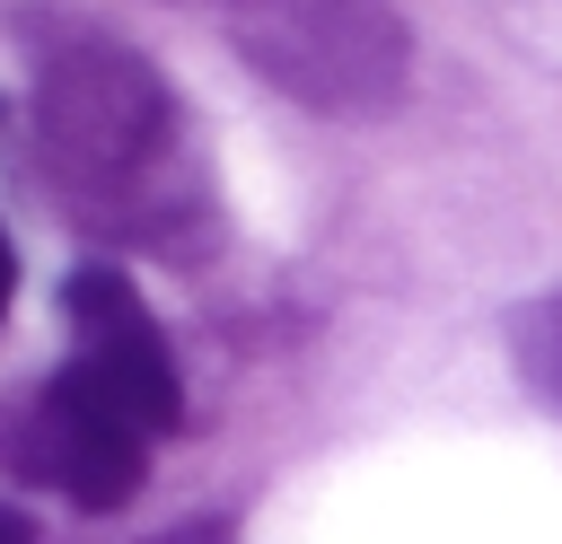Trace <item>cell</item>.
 I'll return each mask as SVG.
<instances>
[{
	"label": "cell",
	"mask_w": 562,
	"mask_h": 544,
	"mask_svg": "<svg viewBox=\"0 0 562 544\" xmlns=\"http://www.w3.org/2000/svg\"><path fill=\"white\" fill-rule=\"evenodd\" d=\"M35 149L79 228L176 254L202 219V184L184 158V105L149 53L123 35H53L35 61Z\"/></svg>",
	"instance_id": "6da1fadb"
},
{
	"label": "cell",
	"mask_w": 562,
	"mask_h": 544,
	"mask_svg": "<svg viewBox=\"0 0 562 544\" xmlns=\"http://www.w3.org/2000/svg\"><path fill=\"white\" fill-rule=\"evenodd\" d=\"M228 44L307 114H395L413 88V26L386 0H228Z\"/></svg>",
	"instance_id": "7a4b0ae2"
},
{
	"label": "cell",
	"mask_w": 562,
	"mask_h": 544,
	"mask_svg": "<svg viewBox=\"0 0 562 544\" xmlns=\"http://www.w3.org/2000/svg\"><path fill=\"white\" fill-rule=\"evenodd\" d=\"M0 465L79 509H123L149 483V439L105 395H88L70 369H53L44 386L0 404Z\"/></svg>",
	"instance_id": "3957f363"
},
{
	"label": "cell",
	"mask_w": 562,
	"mask_h": 544,
	"mask_svg": "<svg viewBox=\"0 0 562 544\" xmlns=\"http://www.w3.org/2000/svg\"><path fill=\"white\" fill-rule=\"evenodd\" d=\"M61 316H70V377L88 395H105L140 439H167L184 430V377H176V351L158 333V316L140 307V290L114 272V263H79L70 290H61Z\"/></svg>",
	"instance_id": "277c9868"
},
{
	"label": "cell",
	"mask_w": 562,
	"mask_h": 544,
	"mask_svg": "<svg viewBox=\"0 0 562 544\" xmlns=\"http://www.w3.org/2000/svg\"><path fill=\"white\" fill-rule=\"evenodd\" d=\"M509 369L544 412H562V290L509 307Z\"/></svg>",
	"instance_id": "5b68a950"
},
{
	"label": "cell",
	"mask_w": 562,
	"mask_h": 544,
	"mask_svg": "<svg viewBox=\"0 0 562 544\" xmlns=\"http://www.w3.org/2000/svg\"><path fill=\"white\" fill-rule=\"evenodd\" d=\"M158 544H237V518H184V526H167Z\"/></svg>",
	"instance_id": "8992f818"
},
{
	"label": "cell",
	"mask_w": 562,
	"mask_h": 544,
	"mask_svg": "<svg viewBox=\"0 0 562 544\" xmlns=\"http://www.w3.org/2000/svg\"><path fill=\"white\" fill-rule=\"evenodd\" d=\"M0 544H35V518L18 500H0Z\"/></svg>",
	"instance_id": "52a82bcc"
},
{
	"label": "cell",
	"mask_w": 562,
	"mask_h": 544,
	"mask_svg": "<svg viewBox=\"0 0 562 544\" xmlns=\"http://www.w3.org/2000/svg\"><path fill=\"white\" fill-rule=\"evenodd\" d=\"M9 290H18V246H9V228H0V316H9Z\"/></svg>",
	"instance_id": "ba28073f"
}]
</instances>
